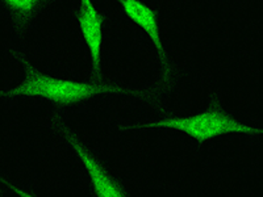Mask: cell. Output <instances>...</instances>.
Listing matches in <instances>:
<instances>
[{
	"instance_id": "obj_1",
	"label": "cell",
	"mask_w": 263,
	"mask_h": 197,
	"mask_svg": "<svg viewBox=\"0 0 263 197\" xmlns=\"http://www.w3.org/2000/svg\"><path fill=\"white\" fill-rule=\"evenodd\" d=\"M171 129L189 135L191 140L203 145L213 138L227 134H245L251 137H259L260 128L250 124L242 123L230 116L218 104L211 105L205 111L192 116L166 117L154 123L144 125L129 126V129Z\"/></svg>"
},
{
	"instance_id": "obj_2",
	"label": "cell",
	"mask_w": 263,
	"mask_h": 197,
	"mask_svg": "<svg viewBox=\"0 0 263 197\" xmlns=\"http://www.w3.org/2000/svg\"><path fill=\"white\" fill-rule=\"evenodd\" d=\"M119 88L102 83H87L70 79L54 78L40 72H32L18 86L0 92V97L33 96L45 98L58 105L77 104L103 93L117 92Z\"/></svg>"
},
{
	"instance_id": "obj_3",
	"label": "cell",
	"mask_w": 263,
	"mask_h": 197,
	"mask_svg": "<svg viewBox=\"0 0 263 197\" xmlns=\"http://www.w3.org/2000/svg\"><path fill=\"white\" fill-rule=\"evenodd\" d=\"M61 129L65 133L70 146L74 150L75 155L81 161L95 197H130L125 187L100 163L88 147L82 144L78 135L74 134L63 124H61Z\"/></svg>"
},
{
	"instance_id": "obj_4",
	"label": "cell",
	"mask_w": 263,
	"mask_h": 197,
	"mask_svg": "<svg viewBox=\"0 0 263 197\" xmlns=\"http://www.w3.org/2000/svg\"><path fill=\"white\" fill-rule=\"evenodd\" d=\"M79 3L78 27L90 53L93 72L98 76L102 67L103 18L92 0H79Z\"/></svg>"
},
{
	"instance_id": "obj_5",
	"label": "cell",
	"mask_w": 263,
	"mask_h": 197,
	"mask_svg": "<svg viewBox=\"0 0 263 197\" xmlns=\"http://www.w3.org/2000/svg\"><path fill=\"white\" fill-rule=\"evenodd\" d=\"M121 8L129 20H132L136 25L144 30L145 34L149 37L153 48L156 49L158 57L161 58L162 63L166 66V51H164L163 44H162L161 30H159L158 20H157L156 12L141 0H120Z\"/></svg>"
},
{
	"instance_id": "obj_6",
	"label": "cell",
	"mask_w": 263,
	"mask_h": 197,
	"mask_svg": "<svg viewBox=\"0 0 263 197\" xmlns=\"http://www.w3.org/2000/svg\"><path fill=\"white\" fill-rule=\"evenodd\" d=\"M2 3L6 4L12 12L18 15H29L37 8L40 0H2Z\"/></svg>"
},
{
	"instance_id": "obj_7",
	"label": "cell",
	"mask_w": 263,
	"mask_h": 197,
	"mask_svg": "<svg viewBox=\"0 0 263 197\" xmlns=\"http://www.w3.org/2000/svg\"><path fill=\"white\" fill-rule=\"evenodd\" d=\"M0 182H2V184L4 185V188H7V189H9L11 192H13V193H15L17 197H37L36 194H33L32 192H29L28 189L18 187L16 183H13L12 180H9L8 178H6L4 175H2V173H0Z\"/></svg>"
},
{
	"instance_id": "obj_8",
	"label": "cell",
	"mask_w": 263,
	"mask_h": 197,
	"mask_svg": "<svg viewBox=\"0 0 263 197\" xmlns=\"http://www.w3.org/2000/svg\"><path fill=\"white\" fill-rule=\"evenodd\" d=\"M3 188H4V185L2 184V182H0V197H3Z\"/></svg>"
}]
</instances>
